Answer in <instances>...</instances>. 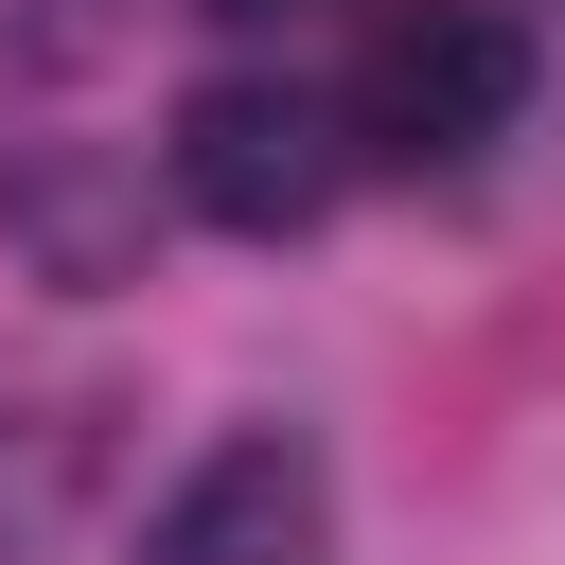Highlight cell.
Segmentation results:
<instances>
[{
  "label": "cell",
  "instance_id": "cell-2",
  "mask_svg": "<svg viewBox=\"0 0 565 565\" xmlns=\"http://www.w3.org/2000/svg\"><path fill=\"white\" fill-rule=\"evenodd\" d=\"M512 106H530V35L494 0H406L353 71V141H388V159H477Z\"/></svg>",
  "mask_w": 565,
  "mask_h": 565
},
{
  "label": "cell",
  "instance_id": "cell-3",
  "mask_svg": "<svg viewBox=\"0 0 565 565\" xmlns=\"http://www.w3.org/2000/svg\"><path fill=\"white\" fill-rule=\"evenodd\" d=\"M318 512H335L318 441H300V424H230V441L159 494L141 565H318Z\"/></svg>",
  "mask_w": 565,
  "mask_h": 565
},
{
  "label": "cell",
  "instance_id": "cell-4",
  "mask_svg": "<svg viewBox=\"0 0 565 565\" xmlns=\"http://www.w3.org/2000/svg\"><path fill=\"white\" fill-rule=\"evenodd\" d=\"M212 18H247V35H265V18H300V0H212Z\"/></svg>",
  "mask_w": 565,
  "mask_h": 565
},
{
  "label": "cell",
  "instance_id": "cell-1",
  "mask_svg": "<svg viewBox=\"0 0 565 565\" xmlns=\"http://www.w3.org/2000/svg\"><path fill=\"white\" fill-rule=\"evenodd\" d=\"M159 177H177V212H194V230H247V247H282V230H318V212H335V177H353V124H335L318 88H282V71H212V88H177V141H159Z\"/></svg>",
  "mask_w": 565,
  "mask_h": 565
}]
</instances>
